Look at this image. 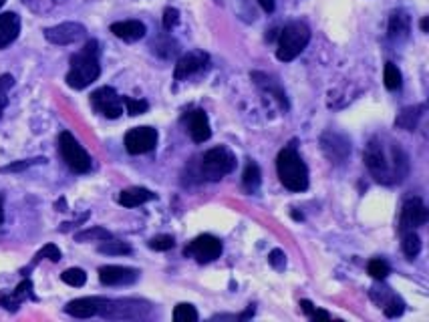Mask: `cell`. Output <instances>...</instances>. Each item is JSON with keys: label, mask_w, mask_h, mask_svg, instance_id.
<instances>
[{"label": "cell", "mask_w": 429, "mask_h": 322, "mask_svg": "<svg viewBox=\"0 0 429 322\" xmlns=\"http://www.w3.org/2000/svg\"><path fill=\"white\" fill-rule=\"evenodd\" d=\"M363 159L369 174L383 185L401 183L409 174V157L403 151V147L381 135H375L367 144Z\"/></svg>", "instance_id": "cell-1"}, {"label": "cell", "mask_w": 429, "mask_h": 322, "mask_svg": "<svg viewBox=\"0 0 429 322\" xmlns=\"http://www.w3.org/2000/svg\"><path fill=\"white\" fill-rule=\"evenodd\" d=\"M71 67L65 77L67 85L75 91L87 89L91 83H95L101 75V65H99V42L95 38L87 40L85 46L75 53L71 57Z\"/></svg>", "instance_id": "cell-2"}, {"label": "cell", "mask_w": 429, "mask_h": 322, "mask_svg": "<svg viewBox=\"0 0 429 322\" xmlns=\"http://www.w3.org/2000/svg\"><path fill=\"white\" fill-rule=\"evenodd\" d=\"M276 172L281 183L290 191H304L309 187V167L296 153L294 145L281 149L276 157Z\"/></svg>", "instance_id": "cell-3"}, {"label": "cell", "mask_w": 429, "mask_h": 322, "mask_svg": "<svg viewBox=\"0 0 429 322\" xmlns=\"http://www.w3.org/2000/svg\"><path fill=\"white\" fill-rule=\"evenodd\" d=\"M311 42V29L302 21L288 23L278 35V49H276V59L281 63L294 61Z\"/></svg>", "instance_id": "cell-4"}, {"label": "cell", "mask_w": 429, "mask_h": 322, "mask_svg": "<svg viewBox=\"0 0 429 322\" xmlns=\"http://www.w3.org/2000/svg\"><path fill=\"white\" fill-rule=\"evenodd\" d=\"M149 312V304L135 300V298H101L99 296V310L97 317L113 319V321H131V319H143Z\"/></svg>", "instance_id": "cell-5"}, {"label": "cell", "mask_w": 429, "mask_h": 322, "mask_svg": "<svg viewBox=\"0 0 429 322\" xmlns=\"http://www.w3.org/2000/svg\"><path fill=\"white\" fill-rule=\"evenodd\" d=\"M236 170V155L228 147H214L202 157V178L220 181L224 176Z\"/></svg>", "instance_id": "cell-6"}, {"label": "cell", "mask_w": 429, "mask_h": 322, "mask_svg": "<svg viewBox=\"0 0 429 322\" xmlns=\"http://www.w3.org/2000/svg\"><path fill=\"white\" fill-rule=\"evenodd\" d=\"M59 151L63 155V161L69 165L75 174H87L93 165L91 155L83 149V145L75 139V135L69 131H63L59 135Z\"/></svg>", "instance_id": "cell-7"}, {"label": "cell", "mask_w": 429, "mask_h": 322, "mask_svg": "<svg viewBox=\"0 0 429 322\" xmlns=\"http://www.w3.org/2000/svg\"><path fill=\"white\" fill-rule=\"evenodd\" d=\"M185 258H194L200 264H208L214 262L222 256V242L212 236V234H202L198 238H194L185 248H183Z\"/></svg>", "instance_id": "cell-8"}, {"label": "cell", "mask_w": 429, "mask_h": 322, "mask_svg": "<svg viewBox=\"0 0 429 322\" xmlns=\"http://www.w3.org/2000/svg\"><path fill=\"white\" fill-rule=\"evenodd\" d=\"M91 105L107 119H119L123 115V99L113 87H99L91 93Z\"/></svg>", "instance_id": "cell-9"}, {"label": "cell", "mask_w": 429, "mask_h": 322, "mask_svg": "<svg viewBox=\"0 0 429 322\" xmlns=\"http://www.w3.org/2000/svg\"><path fill=\"white\" fill-rule=\"evenodd\" d=\"M157 145V131L153 127H133L125 133V149L131 155L153 151Z\"/></svg>", "instance_id": "cell-10"}, {"label": "cell", "mask_w": 429, "mask_h": 322, "mask_svg": "<svg viewBox=\"0 0 429 322\" xmlns=\"http://www.w3.org/2000/svg\"><path fill=\"white\" fill-rule=\"evenodd\" d=\"M321 147L322 153L326 155V159H328L330 163H337V165L345 163L347 157L351 155V142H349L345 135L335 133V131L322 133Z\"/></svg>", "instance_id": "cell-11"}, {"label": "cell", "mask_w": 429, "mask_h": 322, "mask_svg": "<svg viewBox=\"0 0 429 322\" xmlns=\"http://www.w3.org/2000/svg\"><path fill=\"white\" fill-rule=\"evenodd\" d=\"M210 65V55L204 53V51H190L187 55H183L176 63V69H174V79L176 81H185L194 75H200L202 71H206Z\"/></svg>", "instance_id": "cell-12"}, {"label": "cell", "mask_w": 429, "mask_h": 322, "mask_svg": "<svg viewBox=\"0 0 429 322\" xmlns=\"http://www.w3.org/2000/svg\"><path fill=\"white\" fill-rule=\"evenodd\" d=\"M85 35H87V29L81 23H61V25L44 29V38L51 44H59V46L75 44L77 40H81Z\"/></svg>", "instance_id": "cell-13"}, {"label": "cell", "mask_w": 429, "mask_h": 322, "mask_svg": "<svg viewBox=\"0 0 429 322\" xmlns=\"http://www.w3.org/2000/svg\"><path fill=\"white\" fill-rule=\"evenodd\" d=\"M140 270L129 266H101L99 280L103 286H129L140 280Z\"/></svg>", "instance_id": "cell-14"}, {"label": "cell", "mask_w": 429, "mask_h": 322, "mask_svg": "<svg viewBox=\"0 0 429 322\" xmlns=\"http://www.w3.org/2000/svg\"><path fill=\"white\" fill-rule=\"evenodd\" d=\"M429 212L426 204L419 198H411L403 204L401 215H399V232L403 230H415L428 222Z\"/></svg>", "instance_id": "cell-15"}, {"label": "cell", "mask_w": 429, "mask_h": 322, "mask_svg": "<svg viewBox=\"0 0 429 322\" xmlns=\"http://www.w3.org/2000/svg\"><path fill=\"white\" fill-rule=\"evenodd\" d=\"M183 123L187 125V133L194 139V144H204L212 137V127L208 113L204 109H194L183 117Z\"/></svg>", "instance_id": "cell-16"}, {"label": "cell", "mask_w": 429, "mask_h": 322, "mask_svg": "<svg viewBox=\"0 0 429 322\" xmlns=\"http://www.w3.org/2000/svg\"><path fill=\"white\" fill-rule=\"evenodd\" d=\"M27 300H36L33 294V282L29 278H25L12 292H0V306L8 312H16L21 304Z\"/></svg>", "instance_id": "cell-17"}, {"label": "cell", "mask_w": 429, "mask_h": 322, "mask_svg": "<svg viewBox=\"0 0 429 322\" xmlns=\"http://www.w3.org/2000/svg\"><path fill=\"white\" fill-rule=\"evenodd\" d=\"M109 31L117 38H121L123 42H138L147 35V29L142 21H119V23H113Z\"/></svg>", "instance_id": "cell-18"}, {"label": "cell", "mask_w": 429, "mask_h": 322, "mask_svg": "<svg viewBox=\"0 0 429 322\" xmlns=\"http://www.w3.org/2000/svg\"><path fill=\"white\" fill-rule=\"evenodd\" d=\"M21 35V16L16 12L0 14V49L12 44Z\"/></svg>", "instance_id": "cell-19"}, {"label": "cell", "mask_w": 429, "mask_h": 322, "mask_svg": "<svg viewBox=\"0 0 429 322\" xmlns=\"http://www.w3.org/2000/svg\"><path fill=\"white\" fill-rule=\"evenodd\" d=\"M97 310H99V296L77 298V300H71L65 306V312L69 317H75V319H91V317H97Z\"/></svg>", "instance_id": "cell-20"}, {"label": "cell", "mask_w": 429, "mask_h": 322, "mask_svg": "<svg viewBox=\"0 0 429 322\" xmlns=\"http://www.w3.org/2000/svg\"><path fill=\"white\" fill-rule=\"evenodd\" d=\"M155 198H157V196H155L151 189L135 185V187L123 189V191L119 193V200H117V202H119L123 208H138V206H143V204H147V202H151V200H155Z\"/></svg>", "instance_id": "cell-21"}, {"label": "cell", "mask_w": 429, "mask_h": 322, "mask_svg": "<svg viewBox=\"0 0 429 322\" xmlns=\"http://www.w3.org/2000/svg\"><path fill=\"white\" fill-rule=\"evenodd\" d=\"M409 31H411V18L407 12L403 10H395L389 16V29H387V35L391 40H405L409 36Z\"/></svg>", "instance_id": "cell-22"}, {"label": "cell", "mask_w": 429, "mask_h": 322, "mask_svg": "<svg viewBox=\"0 0 429 322\" xmlns=\"http://www.w3.org/2000/svg\"><path fill=\"white\" fill-rule=\"evenodd\" d=\"M426 111V105H415V107H405L401 109V113L397 115L395 119V127L399 129H405V131H415L421 115Z\"/></svg>", "instance_id": "cell-23"}, {"label": "cell", "mask_w": 429, "mask_h": 322, "mask_svg": "<svg viewBox=\"0 0 429 322\" xmlns=\"http://www.w3.org/2000/svg\"><path fill=\"white\" fill-rule=\"evenodd\" d=\"M252 79L256 81V85L260 87V89H264V91H268L270 95H274V99L283 105V107H288V103H286V95L285 91L281 89V85L276 83V81H272L268 75H264V72H252Z\"/></svg>", "instance_id": "cell-24"}, {"label": "cell", "mask_w": 429, "mask_h": 322, "mask_svg": "<svg viewBox=\"0 0 429 322\" xmlns=\"http://www.w3.org/2000/svg\"><path fill=\"white\" fill-rule=\"evenodd\" d=\"M401 234V248H403V254L409 258V260H415L421 252V240L417 236L415 230H403L399 232Z\"/></svg>", "instance_id": "cell-25"}, {"label": "cell", "mask_w": 429, "mask_h": 322, "mask_svg": "<svg viewBox=\"0 0 429 322\" xmlns=\"http://www.w3.org/2000/svg\"><path fill=\"white\" fill-rule=\"evenodd\" d=\"M260 183H262V174H260V167L258 163L248 161L246 167H244V174H242V185L248 193H256L260 189Z\"/></svg>", "instance_id": "cell-26"}, {"label": "cell", "mask_w": 429, "mask_h": 322, "mask_svg": "<svg viewBox=\"0 0 429 322\" xmlns=\"http://www.w3.org/2000/svg\"><path fill=\"white\" fill-rule=\"evenodd\" d=\"M109 238H113V234L109 232L107 228H101V226L87 228V230L75 234V242H79V244H85V242H103V240H109Z\"/></svg>", "instance_id": "cell-27"}, {"label": "cell", "mask_w": 429, "mask_h": 322, "mask_svg": "<svg viewBox=\"0 0 429 322\" xmlns=\"http://www.w3.org/2000/svg\"><path fill=\"white\" fill-rule=\"evenodd\" d=\"M44 258H47V260H51V262H59V260L63 258V254H61V250H59L55 244H47V246H42V248L35 254V258H33V262L29 264V268H25V270H23V274H27L29 270H33L36 264H38L40 260H44Z\"/></svg>", "instance_id": "cell-28"}, {"label": "cell", "mask_w": 429, "mask_h": 322, "mask_svg": "<svg viewBox=\"0 0 429 322\" xmlns=\"http://www.w3.org/2000/svg\"><path fill=\"white\" fill-rule=\"evenodd\" d=\"M97 250L101 252V254H107V256H125V254H131V246H129L127 242L109 238V240H103V242L99 244Z\"/></svg>", "instance_id": "cell-29"}, {"label": "cell", "mask_w": 429, "mask_h": 322, "mask_svg": "<svg viewBox=\"0 0 429 322\" xmlns=\"http://www.w3.org/2000/svg\"><path fill=\"white\" fill-rule=\"evenodd\" d=\"M381 306H383V312H385L387 319H397V317H401L405 312V302L397 294H393V292L387 296V300Z\"/></svg>", "instance_id": "cell-30"}, {"label": "cell", "mask_w": 429, "mask_h": 322, "mask_svg": "<svg viewBox=\"0 0 429 322\" xmlns=\"http://www.w3.org/2000/svg\"><path fill=\"white\" fill-rule=\"evenodd\" d=\"M383 81H385V87H387L389 91H397V89H401V85H403V77H401V71L397 69V65H393V63H387V65H385Z\"/></svg>", "instance_id": "cell-31"}, {"label": "cell", "mask_w": 429, "mask_h": 322, "mask_svg": "<svg viewBox=\"0 0 429 322\" xmlns=\"http://www.w3.org/2000/svg\"><path fill=\"white\" fill-rule=\"evenodd\" d=\"M38 163H47L44 157H35V159H21V161H12L4 167H0V174H21L33 165H38Z\"/></svg>", "instance_id": "cell-32"}, {"label": "cell", "mask_w": 429, "mask_h": 322, "mask_svg": "<svg viewBox=\"0 0 429 322\" xmlns=\"http://www.w3.org/2000/svg\"><path fill=\"white\" fill-rule=\"evenodd\" d=\"M367 272L371 274V278L383 282V280L391 274V268H389V264H387L385 260H379V258H377V260H371V262H369Z\"/></svg>", "instance_id": "cell-33"}, {"label": "cell", "mask_w": 429, "mask_h": 322, "mask_svg": "<svg viewBox=\"0 0 429 322\" xmlns=\"http://www.w3.org/2000/svg\"><path fill=\"white\" fill-rule=\"evenodd\" d=\"M198 310L192 306V304H185L181 302L174 308V321L176 322H198Z\"/></svg>", "instance_id": "cell-34"}, {"label": "cell", "mask_w": 429, "mask_h": 322, "mask_svg": "<svg viewBox=\"0 0 429 322\" xmlns=\"http://www.w3.org/2000/svg\"><path fill=\"white\" fill-rule=\"evenodd\" d=\"M61 280H63L65 284H69V286L79 288L87 282V274H85V270H81V268H69V270H65V272L61 274Z\"/></svg>", "instance_id": "cell-35"}, {"label": "cell", "mask_w": 429, "mask_h": 322, "mask_svg": "<svg viewBox=\"0 0 429 322\" xmlns=\"http://www.w3.org/2000/svg\"><path fill=\"white\" fill-rule=\"evenodd\" d=\"M123 99V105L127 109V113L131 117H138V115H143L149 111V103L145 99H133V97H121Z\"/></svg>", "instance_id": "cell-36"}, {"label": "cell", "mask_w": 429, "mask_h": 322, "mask_svg": "<svg viewBox=\"0 0 429 322\" xmlns=\"http://www.w3.org/2000/svg\"><path fill=\"white\" fill-rule=\"evenodd\" d=\"M147 246L155 252H168L176 246V240H174V236L161 234V236H155V238H151V240L147 242Z\"/></svg>", "instance_id": "cell-37"}, {"label": "cell", "mask_w": 429, "mask_h": 322, "mask_svg": "<svg viewBox=\"0 0 429 322\" xmlns=\"http://www.w3.org/2000/svg\"><path fill=\"white\" fill-rule=\"evenodd\" d=\"M12 85H14L12 75H2L0 77V117H2V111L8 105V91L12 89Z\"/></svg>", "instance_id": "cell-38"}, {"label": "cell", "mask_w": 429, "mask_h": 322, "mask_svg": "<svg viewBox=\"0 0 429 322\" xmlns=\"http://www.w3.org/2000/svg\"><path fill=\"white\" fill-rule=\"evenodd\" d=\"M161 25H164V29L170 33V31H174L176 27L179 25V10L178 8H174V6H168L166 10H164V16H161Z\"/></svg>", "instance_id": "cell-39"}, {"label": "cell", "mask_w": 429, "mask_h": 322, "mask_svg": "<svg viewBox=\"0 0 429 322\" xmlns=\"http://www.w3.org/2000/svg\"><path fill=\"white\" fill-rule=\"evenodd\" d=\"M268 264L276 270H285L286 268V254L283 250H272L268 254Z\"/></svg>", "instance_id": "cell-40"}, {"label": "cell", "mask_w": 429, "mask_h": 322, "mask_svg": "<svg viewBox=\"0 0 429 322\" xmlns=\"http://www.w3.org/2000/svg\"><path fill=\"white\" fill-rule=\"evenodd\" d=\"M87 217H89V214H83V215H81V217H79V219H77V222H67V224H61L59 232H69L73 226H79V224H83V222H85Z\"/></svg>", "instance_id": "cell-41"}, {"label": "cell", "mask_w": 429, "mask_h": 322, "mask_svg": "<svg viewBox=\"0 0 429 322\" xmlns=\"http://www.w3.org/2000/svg\"><path fill=\"white\" fill-rule=\"evenodd\" d=\"M256 2L262 6V10H264L266 14H272L274 8H276V2H274V0H256Z\"/></svg>", "instance_id": "cell-42"}, {"label": "cell", "mask_w": 429, "mask_h": 322, "mask_svg": "<svg viewBox=\"0 0 429 322\" xmlns=\"http://www.w3.org/2000/svg\"><path fill=\"white\" fill-rule=\"evenodd\" d=\"M311 321H330V314L326 310H321V308H315V312L309 317Z\"/></svg>", "instance_id": "cell-43"}, {"label": "cell", "mask_w": 429, "mask_h": 322, "mask_svg": "<svg viewBox=\"0 0 429 322\" xmlns=\"http://www.w3.org/2000/svg\"><path fill=\"white\" fill-rule=\"evenodd\" d=\"M298 306H300V310H302L307 317H311V314L315 312V308H317L311 300H300V304H298Z\"/></svg>", "instance_id": "cell-44"}, {"label": "cell", "mask_w": 429, "mask_h": 322, "mask_svg": "<svg viewBox=\"0 0 429 322\" xmlns=\"http://www.w3.org/2000/svg\"><path fill=\"white\" fill-rule=\"evenodd\" d=\"M254 312H256V308H254V304H250V306L246 308V312H242V314H240V317H236V319H240V321H246V319L254 317Z\"/></svg>", "instance_id": "cell-45"}, {"label": "cell", "mask_w": 429, "mask_h": 322, "mask_svg": "<svg viewBox=\"0 0 429 322\" xmlns=\"http://www.w3.org/2000/svg\"><path fill=\"white\" fill-rule=\"evenodd\" d=\"M55 208H57V212H67V202H65V198H61V200L55 204Z\"/></svg>", "instance_id": "cell-46"}, {"label": "cell", "mask_w": 429, "mask_h": 322, "mask_svg": "<svg viewBox=\"0 0 429 322\" xmlns=\"http://www.w3.org/2000/svg\"><path fill=\"white\" fill-rule=\"evenodd\" d=\"M4 224V196L0 193V226Z\"/></svg>", "instance_id": "cell-47"}, {"label": "cell", "mask_w": 429, "mask_h": 322, "mask_svg": "<svg viewBox=\"0 0 429 322\" xmlns=\"http://www.w3.org/2000/svg\"><path fill=\"white\" fill-rule=\"evenodd\" d=\"M428 25H429V18L428 16H424V18H421V25H419L424 33H428Z\"/></svg>", "instance_id": "cell-48"}, {"label": "cell", "mask_w": 429, "mask_h": 322, "mask_svg": "<svg viewBox=\"0 0 429 322\" xmlns=\"http://www.w3.org/2000/svg\"><path fill=\"white\" fill-rule=\"evenodd\" d=\"M4 2H6V0H0V8H2V6H4Z\"/></svg>", "instance_id": "cell-49"}]
</instances>
